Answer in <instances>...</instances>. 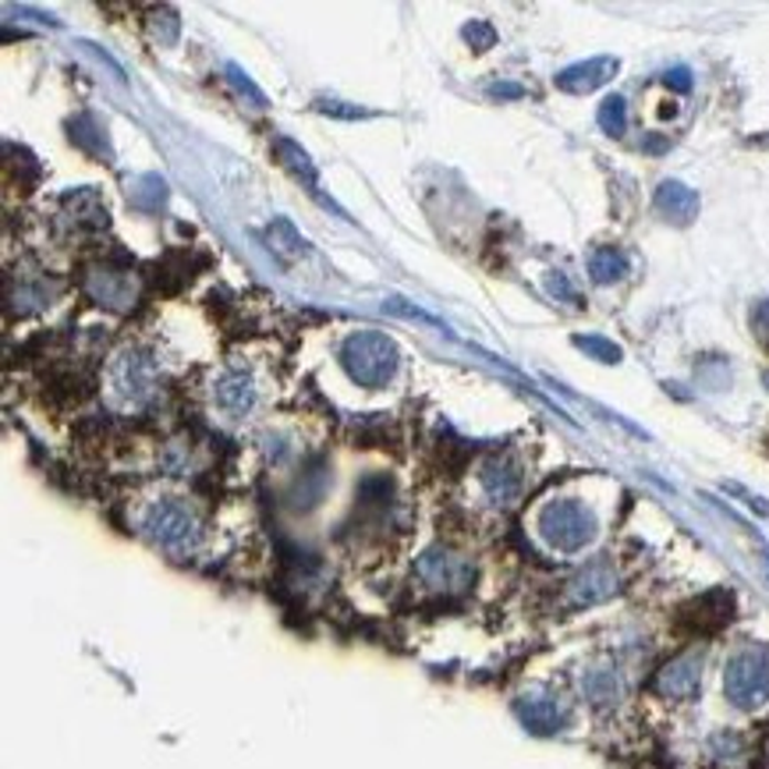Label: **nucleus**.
<instances>
[{"label": "nucleus", "instance_id": "nucleus-1", "mask_svg": "<svg viewBox=\"0 0 769 769\" xmlns=\"http://www.w3.org/2000/svg\"><path fill=\"white\" fill-rule=\"evenodd\" d=\"M340 366L358 387H387L390 376L398 372V348L387 334L358 330L340 345Z\"/></svg>", "mask_w": 769, "mask_h": 769}, {"label": "nucleus", "instance_id": "nucleus-2", "mask_svg": "<svg viewBox=\"0 0 769 769\" xmlns=\"http://www.w3.org/2000/svg\"><path fill=\"white\" fill-rule=\"evenodd\" d=\"M536 533L554 554H582L596 539V515L578 501H550L539 510Z\"/></svg>", "mask_w": 769, "mask_h": 769}, {"label": "nucleus", "instance_id": "nucleus-3", "mask_svg": "<svg viewBox=\"0 0 769 769\" xmlns=\"http://www.w3.org/2000/svg\"><path fill=\"white\" fill-rule=\"evenodd\" d=\"M724 695L734 709L745 713L769 703V653L762 645H745L727 660Z\"/></svg>", "mask_w": 769, "mask_h": 769}, {"label": "nucleus", "instance_id": "nucleus-4", "mask_svg": "<svg viewBox=\"0 0 769 769\" xmlns=\"http://www.w3.org/2000/svg\"><path fill=\"white\" fill-rule=\"evenodd\" d=\"M146 536L160 546V550L167 554H175V557H185V554H192L199 539H202V528H199V518L188 510L185 504L178 501H160V504H152L146 510Z\"/></svg>", "mask_w": 769, "mask_h": 769}, {"label": "nucleus", "instance_id": "nucleus-5", "mask_svg": "<svg viewBox=\"0 0 769 769\" xmlns=\"http://www.w3.org/2000/svg\"><path fill=\"white\" fill-rule=\"evenodd\" d=\"M415 578L433 589L440 596H461L468 592L475 582V563L468 557H461L454 550H443V546H433L415 560Z\"/></svg>", "mask_w": 769, "mask_h": 769}, {"label": "nucleus", "instance_id": "nucleus-6", "mask_svg": "<svg viewBox=\"0 0 769 769\" xmlns=\"http://www.w3.org/2000/svg\"><path fill=\"white\" fill-rule=\"evenodd\" d=\"M703 653L698 649H688L674 660H666L656 677H653V692L660 698H671V703H692L703 688Z\"/></svg>", "mask_w": 769, "mask_h": 769}, {"label": "nucleus", "instance_id": "nucleus-7", "mask_svg": "<svg viewBox=\"0 0 769 769\" xmlns=\"http://www.w3.org/2000/svg\"><path fill=\"white\" fill-rule=\"evenodd\" d=\"M618 589H621L618 568H613L610 560H589L568 582V607L582 610V607L607 603L610 596H618Z\"/></svg>", "mask_w": 769, "mask_h": 769}, {"label": "nucleus", "instance_id": "nucleus-8", "mask_svg": "<svg viewBox=\"0 0 769 769\" xmlns=\"http://www.w3.org/2000/svg\"><path fill=\"white\" fill-rule=\"evenodd\" d=\"M621 61L618 57H592V61H578L571 67H563L557 75V89L563 93H575V96H586L596 93L600 85H607L613 75H618Z\"/></svg>", "mask_w": 769, "mask_h": 769}, {"label": "nucleus", "instance_id": "nucleus-9", "mask_svg": "<svg viewBox=\"0 0 769 769\" xmlns=\"http://www.w3.org/2000/svg\"><path fill=\"white\" fill-rule=\"evenodd\" d=\"M114 390H117V398H125L131 404H139L149 398V390H152V362L146 355H122V362L114 366Z\"/></svg>", "mask_w": 769, "mask_h": 769}, {"label": "nucleus", "instance_id": "nucleus-10", "mask_svg": "<svg viewBox=\"0 0 769 769\" xmlns=\"http://www.w3.org/2000/svg\"><path fill=\"white\" fill-rule=\"evenodd\" d=\"M515 713H518V720L525 724V730L539 734V738H550V734H557L563 727L560 703H557V698H550V695H539V692L536 695H522Z\"/></svg>", "mask_w": 769, "mask_h": 769}, {"label": "nucleus", "instance_id": "nucleus-11", "mask_svg": "<svg viewBox=\"0 0 769 769\" xmlns=\"http://www.w3.org/2000/svg\"><path fill=\"white\" fill-rule=\"evenodd\" d=\"M478 483L493 504H510L522 493V472L510 457H489L478 472Z\"/></svg>", "mask_w": 769, "mask_h": 769}, {"label": "nucleus", "instance_id": "nucleus-12", "mask_svg": "<svg viewBox=\"0 0 769 769\" xmlns=\"http://www.w3.org/2000/svg\"><path fill=\"white\" fill-rule=\"evenodd\" d=\"M730 613H734V600L727 592H709L703 596V600H695L685 607V613H681V621H685L688 628L695 631H716V628H724L730 621Z\"/></svg>", "mask_w": 769, "mask_h": 769}, {"label": "nucleus", "instance_id": "nucleus-13", "mask_svg": "<svg viewBox=\"0 0 769 769\" xmlns=\"http://www.w3.org/2000/svg\"><path fill=\"white\" fill-rule=\"evenodd\" d=\"M277 157L284 160V167L292 170V175H295L298 181H305V188H309V192L323 202V207H327V210H337L340 217H348L345 210L337 207L334 199H327V196L319 192V175H316V167H313V160H309V152H305L298 143H292V139H277Z\"/></svg>", "mask_w": 769, "mask_h": 769}, {"label": "nucleus", "instance_id": "nucleus-14", "mask_svg": "<svg viewBox=\"0 0 769 769\" xmlns=\"http://www.w3.org/2000/svg\"><path fill=\"white\" fill-rule=\"evenodd\" d=\"M656 210L674 220V224H692V220L698 217V196L695 188L681 185V181H663L656 188Z\"/></svg>", "mask_w": 769, "mask_h": 769}, {"label": "nucleus", "instance_id": "nucleus-15", "mask_svg": "<svg viewBox=\"0 0 769 769\" xmlns=\"http://www.w3.org/2000/svg\"><path fill=\"white\" fill-rule=\"evenodd\" d=\"M217 404L224 408L228 415H245L255 404V387L245 372H228L224 380L217 383Z\"/></svg>", "mask_w": 769, "mask_h": 769}, {"label": "nucleus", "instance_id": "nucleus-16", "mask_svg": "<svg viewBox=\"0 0 769 769\" xmlns=\"http://www.w3.org/2000/svg\"><path fill=\"white\" fill-rule=\"evenodd\" d=\"M582 692L592 706H613L624 692L621 674L610 671V666H592V671H586V677H582Z\"/></svg>", "mask_w": 769, "mask_h": 769}, {"label": "nucleus", "instance_id": "nucleus-17", "mask_svg": "<svg viewBox=\"0 0 769 769\" xmlns=\"http://www.w3.org/2000/svg\"><path fill=\"white\" fill-rule=\"evenodd\" d=\"M624 273H628V255L621 249L603 245V249L589 252V277L596 284H613V281H621Z\"/></svg>", "mask_w": 769, "mask_h": 769}, {"label": "nucleus", "instance_id": "nucleus-18", "mask_svg": "<svg viewBox=\"0 0 769 769\" xmlns=\"http://www.w3.org/2000/svg\"><path fill=\"white\" fill-rule=\"evenodd\" d=\"M266 242L270 249L284 255V260H295V255L305 252V242H302V234L292 228V220H273L270 231H266Z\"/></svg>", "mask_w": 769, "mask_h": 769}, {"label": "nucleus", "instance_id": "nucleus-19", "mask_svg": "<svg viewBox=\"0 0 769 769\" xmlns=\"http://www.w3.org/2000/svg\"><path fill=\"white\" fill-rule=\"evenodd\" d=\"M596 122H600V128L607 135H624L628 128V107H624V96H607L600 104V114H596Z\"/></svg>", "mask_w": 769, "mask_h": 769}, {"label": "nucleus", "instance_id": "nucleus-20", "mask_svg": "<svg viewBox=\"0 0 769 769\" xmlns=\"http://www.w3.org/2000/svg\"><path fill=\"white\" fill-rule=\"evenodd\" d=\"M575 348H582L586 355H592L596 362H607V366L621 362V348L613 345V340H607V337H582V334H578L575 337Z\"/></svg>", "mask_w": 769, "mask_h": 769}, {"label": "nucleus", "instance_id": "nucleus-21", "mask_svg": "<svg viewBox=\"0 0 769 769\" xmlns=\"http://www.w3.org/2000/svg\"><path fill=\"white\" fill-rule=\"evenodd\" d=\"M228 78L234 82V89L238 93H245L249 99H252V104L255 107H266V96H263V89H260V85H255L245 72H242V67H238V64H228Z\"/></svg>", "mask_w": 769, "mask_h": 769}, {"label": "nucleus", "instance_id": "nucleus-22", "mask_svg": "<svg viewBox=\"0 0 769 769\" xmlns=\"http://www.w3.org/2000/svg\"><path fill=\"white\" fill-rule=\"evenodd\" d=\"M461 36H465L475 50H489L493 43H497V32H493L489 22H472V25L461 29Z\"/></svg>", "mask_w": 769, "mask_h": 769}, {"label": "nucleus", "instance_id": "nucleus-23", "mask_svg": "<svg viewBox=\"0 0 769 769\" xmlns=\"http://www.w3.org/2000/svg\"><path fill=\"white\" fill-rule=\"evenodd\" d=\"M383 309L387 313H394V316H408V319H422V323H433V327H440V330H447L443 327L440 319H433L430 313H422V309H412V305H404L401 298H390V302H383Z\"/></svg>", "mask_w": 769, "mask_h": 769}, {"label": "nucleus", "instance_id": "nucleus-24", "mask_svg": "<svg viewBox=\"0 0 769 769\" xmlns=\"http://www.w3.org/2000/svg\"><path fill=\"white\" fill-rule=\"evenodd\" d=\"M546 292H550L554 298H560V302H571V305L578 302L571 281L563 277V273H546Z\"/></svg>", "mask_w": 769, "mask_h": 769}, {"label": "nucleus", "instance_id": "nucleus-25", "mask_svg": "<svg viewBox=\"0 0 769 769\" xmlns=\"http://www.w3.org/2000/svg\"><path fill=\"white\" fill-rule=\"evenodd\" d=\"M316 110L319 114H330V117H369V110L362 107H348V104H340V99H316Z\"/></svg>", "mask_w": 769, "mask_h": 769}, {"label": "nucleus", "instance_id": "nucleus-26", "mask_svg": "<svg viewBox=\"0 0 769 769\" xmlns=\"http://www.w3.org/2000/svg\"><path fill=\"white\" fill-rule=\"evenodd\" d=\"M666 85L677 93H688L692 89V72L688 67H674V72H666Z\"/></svg>", "mask_w": 769, "mask_h": 769}, {"label": "nucleus", "instance_id": "nucleus-27", "mask_svg": "<svg viewBox=\"0 0 769 769\" xmlns=\"http://www.w3.org/2000/svg\"><path fill=\"white\" fill-rule=\"evenodd\" d=\"M489 96H507V99H518L522 96V85H507V82H501V85H489Z\"/></svg>", "mask_w": 769, "mask_h": 769}, {"label": "nucleus", "instance_id": "nucleus-28", "mask_svg": "<svg viewBox=\"0 0 769 769\" xmlns=\"http://www.w3.org/2000/svg\"><path fill=\"white\" fill-rule=\"evenodd\" d=\"M762 383H766V387H769V372H766V376H762Z\"/></svg>", "mask_w": 769, "mask_h": 769}]
</instances>
